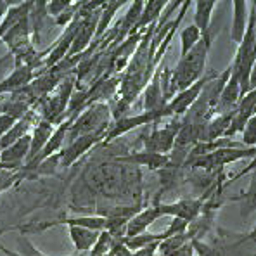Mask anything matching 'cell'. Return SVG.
<instances>
[{"instance_id":"1f68e13d","label":"cell","mask_w":256,"mask_h":256,"mask_svg":"<svg viewBox=\"0 0 256 256\" xmlns=\"http://www.w3.org/2000/svg\"><path fill=\"white\" fill-rule=\"evenodd\" d=\"M170 256H196L194 254V248H192V240L187 244H184L180 250H176L175 253H172Z\"/></svg>"},{"instance_id":"8fae6325","label":"cell","mask_w":256,"mask_h":256,"mask_svg":"<svg viewBox=\"0 0 256 256\" xmlns=\"http://www.w3.org/2000/svg\"><path fill=\"white\" fill-rule=\"evenodd\" d=\"M114 161L123 163V164H130V166L149 168V170H152V172H160L168 166L170 158H168L166 154H156V152H150V150L142 149V150H134V152L116 156Z\"/></svg>"},{"instance_id":"30bf717a","label":"cell","mask_w":256,"mask_h":256,"mask_svg":"<svg viewBox=\"0 0 256 256\" xmlns=\"http://www.w3.org/2000/svg\"><path fill=\"white\" fill-rule=\"evenodd\" d=\"M30 144H32V135L28 134L12 146L0 150V170H22L30 154Z\"/></svg>"},{"instance_id":"d6a6232c","label":"cell","mask_w":256,"mask_h":256,"mask_svg":"<svg viewBox=\"0 0 256 256\" xmlns=\"http://www.w3.org/2000/svg\"><path fill=\"white\" fill-rule=\"evenodd\" d=\"M239 239L242 244H256V225L248 232V234H240Z\"/></svg>"},{"instance_id":"3957f363","label":"cell","mask_w":256,"mask_h":256,"mask_svg":"<svg viewBox=\"0 0 256 256\" xmlns=\"http://www.w3.org/2000/svg\"><path fill=\"white\" fill-rule=\"evenodd\" d=\"M74 88H76V76H74V73L66 74L48 96H45L42 100L36 102L33 111L38 114L40 120H45V122L52 123L54 126L59 125L64 120L68 104H70V99L73 96Z\"/></svg>"},{"instance_id":"ffe728a7","label":"cell","mask_w":256,"mask_h":256,"mask_svg":"<svg viewBox=\"0 0 256 256\" xmlns=\"http://www.w3.org/2000/svg\"><path fill=\"white\" fill-rule=\"evenodd\" d=\"M32 6L33 2H12L9 4V9L4 14L2 21H0V40L4 38L7 32L12 28L16 22H20L21 20H24L26 16H30L32 12Z\"/></svg>"},{"instance_id":"ba28073f","label":"cell","mask_w":256,"mask_h":256,"mask_svg":"<svg viewBox=\"0 0 256 256\" xmlns=\"http://www.w3.org/2000/svg\"><path fill=\"white\" fill-rule=\"evenodd\" d=\"M160 206V212L163 216H172V218H180L186 220L187 224H192L196 218L201 214L202 208H204V198H184L173 202H160L156 201Z\"/></svg>"},{"instance_id":"d4e9b609","label":"cell","mask_w":256,"mask_h":256,"mask_svg":"<svg viewBox=\"0 0 256 256\" xmlns=\"http://www.w3.org/2000/svg\"><path fill=\"white\" fill-rule=\"evenodd\" d=\"M201 38H202V33L194 24L182 28V32H180V58H184L187 52H190L199 44Z\"/></svg>"},{"instance_id":"f1b7e54d","label":"cell","mask_w":256,"mask_h":256,"mask_svg":"<svg viewBox=\"0 0 256 256\" xmlns=\"http://www.w3.org/2000/svg\"><path fill=\"white\" fill-rule=\"evenodd\" d=\"M244 148H256V112L248 120L246 126L242 130V142Z\"/></svg>"},{"instance_id":"6da1fadb","label":"cell","mask_w":256,"mask_h":256,"mask_svg":"<svg viewBox=\"0 0 256 256\" xmlns=\"http://www.w3.org/2000/svg\"><path fill=\"white\" fill-rule=\"evenodd\" d=\"M86 186L102 198H132L138 202L142 194V175L137 166L112 160L92 168L86 175Z\"/></svg>"},{"instance_id":"7c38bea8","label":"cell","mask_w":256,"mask_h":256,"mask_svg":"<svg viewBox=\"0 0 256 256\" xmlns=\"http://www.w3.org/2000/svg\"><path fill=\"white\" fill-rule=\"evenodd\" d=\"M240 99H242V94H240V78L236 71H230V76H228L227 84H225L224 90H222V94H220V99H218L216 114L232 112L237 108Z\"/></svg>"},{"instance_id":"4fadbf2b","label":"cell","mask_w":256,"mask_h":256,"mask_svg":"<svg viewBox=\"0 0 256 256\" xmlns=\"http://www.w3.org/2000/svg\"><path fill=\"white\" fill-rule=\"evenodd\" d=\"M160 218H163V214L160 212L158 202H154L152 206H148V208H142L135 216H132L128 220L125 237H135L138 234H144V232H148L150 225L156 220H160Z\"/></svg>"},{"instance_id":"44dd1931","label":"cell","mask_w":256,"mask_h":256,"mask_svg":"<svg viewBox=\"0 0 256 256\" xmlns=\"http://www.w3.org/2000/svg\"><path fill=\"white\" fill-rule=\"evenodd\" d=\"M230 201L240 202V218L246 220L256 212V170L250 173V186L239 196H232Z\"/></svg>"},{"instance_id":"836d02e7","label":"cell","mask_w":256,"mask_h":256,"mask_svg":"<svg viewBox=\"0 0 256 256\" xmlns=\"http://www.w3.org/2000/svg\"><path fill=\"white\" fill-rule=\"evenodd\" d=\"M9 4L10 2H0V21H2L4 14L7 12V9H9Z\"/></svg>"},{"instance_id":"9c48e42d","label":"cell","mask_w":256,"mask_h":256,"mask_svg":"<svg viewBox=\"0 0 256 256\" xmlns=\"http://www.w3.org/2000/svg\"><path fill=\"white\" fill-rule=\"evenodd\" d=\"M106 134L100 132V134H90V135H84V137L76 138V140L70 142L62 148L61 152L58 154V161L62 168H70L80 160L84 154L88 152L90 149H94L97 144H102Z\"/></svg>"},{"instance_id":"cb8c5ba5","label":"cell","mask_w":256,"mask_h":256,"mask_svg":"<svg viewBox=\"0 0 256 256\" xmlns=\"http://www.w3.org/2000/svg\"><path fill=\"white\" fill-rule=\"evenodd\" d=\"M126 2H104L102 10H100V18H99V24H97V32L94 40H99L100 36H104L108 33L109 26L112 24L116 12H118L122 7H125Z\"/></svg>"},{"instance_id":"4dcf8cb0","label":"cell","mask_w":256,"mask_h":256,"mask_svg":"<svg viewBox=\"0 0 256 256\" xmlns=\"http://www.w3.org/2000/svg\"><path fill=\"white\" fill-rule=\"evenodd\" d=\"M254 170H256V154H254L253 158H251V161L246 164V166L242 168V170H240V172H237L234 176H230V178H228V182H227V184L236 182V180H239V178H242V176L250 175V173H251V172H254Z\"/></svg>"},{"instance_id":"f546056e","label":"cell","mask_w":256,"mask_h":256,"mask_svg":"<svg viewBox=\"0 0 256 256\" xmlns=\"http://www.w3.org/2000/svg\"><path fill=\"white\" fill-rule=\"evenodd\" d=\"M16 122H18V120L12 118V116L0 112V137H4V135H6L7 132L10 130V128L16 125Z\"/></svg>"},{"instance_id":"2e32d148","label":"cell","mask_w":256,"mask_h":256,"mask_svg":"<svg viewBox=\"0 0 256 256\" xmlns=\"http://www.w3.org/2000/svg\"><path fill=\"white\" fill-rule=\"evenodd\" d=\"M38 114H36L35 111H30L28 114H24L21 120H18L16 125L10 128L9 132H7L4 137H0V150H4L6 148H9V146H12L14 142H18L20 138H22L24 135L32 134L33 126H35V123L38 122Z\"/></svg>"},{"instance_id":"52a82bcc","label":"cell","mask_w":256,"mask_h":256,"mask_svg":"<svg viewBox=\"0 0 256 256\" xmlns=\"http://www.w3.org/2000/svg\"><path fill=\"white\" fill-rule=\"evenodd\" d=\"M216 71H212V73H206L204 76L201 78L199 82H196L194 85H190L189 88L182 90V92H178L175 97L170 100V102L164 106V111H166V116L168 118H182L184 114H186L187 111H189V108L192 104L196 102V99L199 97V94H201V90L204 88V85L208 84L210 80H212L213 76H216Z\"/></svg>"},{"instance_id":"8992f818","label":"cell","mask_w":256,"mask_h":256,"mask_svg":"<svg viewBox=\"0 0 256 256\" xmlns=\"http://www.w3.org/2000/svg\"><path fill=\"white\" fill-rule=\"evenodd\" d=\"M150 132L144 137V149L150 150L156 154H170L175 146L176 135L182 126V120L180 118H168L164 125L154 123L150 125Z\"/></svg>"},{"instance_id":"277c9868","label":"cell","mask_w":256,"mask_h":256,"mask_svg":"<svg viewBox=\"0 0 256 256\" xmlns=\"http://www.w3.org/2000/svg\"><path fill=\"white\" fill-rule=\"evenodd\" d=\"M111 125H112V114H111L109 104L94 102V104H90L88 108H85L84 111L74 118V122L71 123L70 130H68L66 144L84 137V135L100 134V132L108 134Z\"/></svg>"},{"instance_id":"5bb4252c","label":"cell","mask_w":256,"mask_h":256,"mask_svg":"<svg viewBox=\"0 0 256 256\" xmlns=\"http://www.w3.org/2000/svg\"><path fill=\"white\" fill-rule=\"evenodd\" d=\"M166 106V100L161 92V84H160V68L154 71L152 78L149 80L148 86L142 92V111L146 112H160L163 111Z\"/></svg>"},{"instance_id":"4316f807","label":"cell","mask_w":256,"mask_h":256,"mask_svg":"<svg viewBox=\"0 0 256 256\" xmlns=\"http://www.w3.org/2000/svg\"><path fill=\"white\" fill-rule=\"evenodd\" d=\"M28 175L24 170L10 172V170H0V194L6 190H9L10 187H14L18 182H21L24 176Z\"/></svg>"},{"instance_id":"5b68a950","label":"cell","mask_w":256,"mask_h":256,"mask_svg":"<svg viewBox=\"0 0 256 256\" xmlns=\"http://www.w3.org/2000/svg\"><path fill=\"white\" fill-rule=\"evenodd\" d=\"M256 154V148H222L201 158H196L194 161L186 164V168L192 170L206 172V173H218L224 172L225 166L236 163L240 160H248Z\"/></svg>"},{"instance_id":"9a60e30c","label":"cell","mask_w":256,"mask_h":256,"mask_svg":"<svg viewBox=\"0 0 256 256\" xmlns=\"http://www.w3.org/2000/svg\"><path fill=\"white\" fill-rule=\"evenodd\" d=\"M35 78V73L30 66H20L14 68L2 82H0V96H6V94H14L20 92L24 88L26 85H30Z\"/></svg>"},{"instance_id":"83f0119b","label":"cell","mask_w":256,"mask_h":256,"mask_svg":"<svg viewBox=\"0 0 256 256\" xmlns=\"http://www.w3.org/2000/svg\"><path fill=\"white\" fill-rule=\"evenodd\" d=\"M73 4L74 2H71V0H52V2L45 4V12H47L48 18L56 20V18H59L62 12H66Z\"/></svg>"},{"instance_id":"ac0fdd59","label":"cell","mask_w":256,"mask_h":256,"mask_svg":"<svg viewBox=\"0 0 256 256\" xmlns=\"http://www.w3.org/2000/svg\"><path fill=\"white\" fill-rule=\"evenodd\" d=\"M232 30H230V38L232 42L239 45L242 42L244 35H246V28H248V21H250V12H248V4L242 0H236L232 4Z\"/></svg>"},{"instance_id":"e575fe53","label":"cell","mask_w":256,"mask_h":256,"mask_svg":"<svg viewBox=\"0 0 256 256\" xmlns=\"http://www.w3.org/2000/svg\"><path fill=\"white\" fill-rule=\"evenodd\" d=\"M250 256H256V251H254V253H253V254H250Z\"/></svg>"},{"instance_id":"e0dca14e","label":"cell","mask_w":256,"mask_h":256,"mask_svg":"<svg viewBox=\"0 0 256 256\" xmlns=\"http://www.w3.org/2000/svg\"><path fill=\"white\" fill-rule=\"evenodd\" d=\"M54 128L56 126L52 125V123L45 122V120H38V122L35 123L32 134H30L32 135V144H30V154H28V160H26V164H28L30 161H33L40 152H42V149L48 142Z\"/></svg>"},{"instance_id":"d6986e66","label":"cell","mask_w":256,"mask_h":256,"mask_svg":"<svg viewBox=\"0 0 256 256\" xmlns=\"http://www.w3.org/2000/svg\"><path fill=\"white\" fill-rule=\"evenodd\" d=\"M68 234L76 254H88L99 237V232L84 227H68Z\"/></svg>"},{"instance_id":"603a6c76","label":"cell","mask_w":256,"mask_h":256,"mask_svg":"<svg viewBox=\"0 0 256 256\" xmlns=\"http://www.w3.org/2000/svg\"><path fill=\"white\" fill-rule=\"evenodd\" d=\"M214 7H216V2H213V0H202V2L194 4V22H192V24H194L202 35H204L210 30V26H212V16H213Z\"/></svg>"},{"instance_id":"7402d4cb","label":"cell","mask_w":256,"mask_h":256,"mask_svg":"<svg viewBox=\"0 0 256 256\" xmlns=\"http://www.w3.org/2000/svg\"><path fill=\"white\" fill-rule=\"evenodd\" d=\"M168 2H160V0H149V2H144V9H142V16L138 20L137 26H135L134 33L137 32H144L146 28H149L150 24L158 22L160 16L163 14L164 7H166Z\"/></svg>"},{"instance_id":"7a4b0ae2","label":"cell","mask_w":256,"mask_h":256,"mask_svg":"<svg viewBox=\"0 0 256 256\" xmlns=\"http://www.w3.org/2000/svg\"><path fill=\"white\" fill-rule=\"evenodd\" d=\"M218 32L220 30H216V26L212 24L208 32L202 35V38L199 40V44L184 58L178 59L176 66L172 70V86L175 90V96L182 90L189 88L206 74V61H208L210 48H212Z\"/></svg>"},{"instance_id":"484cf974","label":"cell","mask_w":256,"mask_h":256,"mask_svg":"<svg viewBox=\"0 0 256 256\" xmlns=\"http://www.w3.org/2000/svg\"><path fill=\"white\" fill-rule=\"evenodd\" d=\"M112 242H114V237L109 234L108 230L99 232V237H97L96 244L90 250V256H109V251L112 248Z\"/></svg>"}]
</instances>
